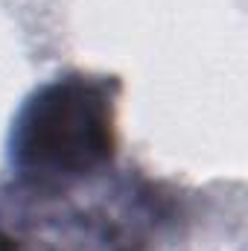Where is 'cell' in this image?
<instances>
[{"mask_svg": "<svg viewBox=\"0 0 248 251\" xmlns=\"http://www.w3.org/2000/svg\"><path fill=\"white\" fill-rule=\"evenodd\" d=\"M120 85L94 76H59L38 88L12 128V167L32 181L82 178L114 158V100Z\"/></svg>", "mask_w": 248, "mask_h": 251, "instance_id": "obj_1", "label": "cell"}]
</instances>
